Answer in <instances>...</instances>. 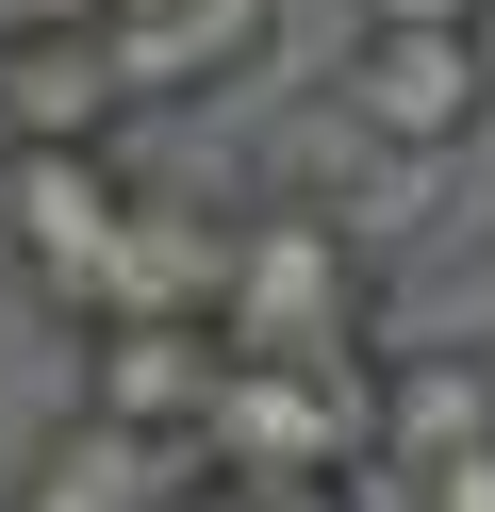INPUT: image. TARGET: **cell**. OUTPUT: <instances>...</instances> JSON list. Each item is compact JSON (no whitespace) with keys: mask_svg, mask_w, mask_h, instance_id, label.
<instances>
[{"mask_svg":"<svg viewBox=\"0 0 495 512\" xmlns=\"http://www.w3.org/2000/svg\"><path fill=\"white\" fill-rule=\"evenodd\" d=\"M198 397H215V331H182V314H83V397L66 413H116V430L198 463Z\"/></svg>","mask_w":495,"mask_h":512,"instance_id":"cell-5","label":"cell"},{"mask_svg":"<svg viewBox=\"0 0 495 512\" xmlns=\"http://www.w3.org/2000/svg\"><path fill=\"white\" fill-rule=\"evenodd\" d=\"M396 479H413V512H495V430L446 446V463H396Z\"/></svg>","mask_w":495,"mask_h":512,"instance_id":"cell-7","label":"cell"},{"mask_svg":"<svg viewBox=\"0 0 495 512\" xmlns=\"http://www.w3.org/2000/svg\"><path fill=\"white\" fill-rule=\"evenodd\" d=\"M380 463V347H297V364H231L198 397V479L215 496H314V479Z\"/></svg>","mask_w":495,"mask_h":512,"instance_id":"cell-1","label":"cell"},{"mask_svg":"<svg viewBox=\"0 0 495 512\" xmlns=\"http://www.w3.org/2000/svg\"><path fill=\"white\" fill-rule=\"evenodd\" d=\"M182 446H149V430H116V413H66L50 446L17 463V512H182Z\"/></svg>","mask_w":495,"mask_h":512,"instance_id":"cell-6","label":"cell"},{"mask_svg":"<svg viewBox=\"0 0 495 512\" xmlns=\"http://www.w3.org/2000/svg\"><path fill=\"white\" fill-rule=\"evenodd\" d=\"M330 116H347L363 149H396V166H429V149H462L495 116V50L479 34H363L347 83H330Z\"/></svg>","mask_w":495,"mask_h":512,"instance_id":"cell-3","label":"cell"},{"mask_svg":"<svg viewBox=\"0 0 495 512\" xmlns=\"http://www.w3.org/2000/svg\"><path fill=\"white\" fill-rule=\"evenodd\" d=\"M0 215H17V265L50 281L66 314H99V265H116V232H132L116 133H99V149H0Z\"/></svg>","mask_w":495,"mask_h":512,"instance_id":"cell-4","label":"cell"},{"mask_svg":"<svg viewBox=\"0 0 495 512\" xmlns=\"http://www.w3.org/2000/svg\"><path fill=\"white\" fill-rule=\"evenodd\" d=\"M363 34H479V0H363Z\"/></svg>","mask_w":495,"mask_h":512,"instance_id":"cell-8","label":"cell"},{"mask_svg":"<svg viewBox=\"0 0 495 512\" xmlns=\"http://www.w3.org/2000/svg\"><path fill=\"white\" fill-rule=\"evenodd\" d=\"M380 314V265L330 199H264L231 215V265H215V347L231 364H297V347H363Z\"/></svg>","mask_w":495,"mask_h":512,"instance_id":"cell-2","label":"cell"}]
</instances>
